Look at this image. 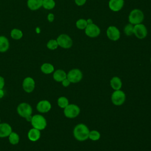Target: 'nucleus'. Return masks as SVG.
Instances as JSON below:
<instances>
[{
    "label": "nucleus",
    "mask_w": 151,
    "mask_h": 151,
    "mask_svg": "<svg viewBox=\"0 0 151 151\" xmlns=\"http://www.w3.org/2000/svg\"><path fill=\"white\" fill-rule=\"evenodd\" d=\"M90 130L84 124L80 123L76 126L73 130V135L78 141H84L88 138Z\"/></svg>",
    "instance_id": "obj_1"
},
{
    "label": "nucleus",
    "mask_w": 151,
    "mask_h": 151,
    "mask_svg": "<svg viewBox=\"0 0 151 151\" xmlns=\"http://www.w3.org/2000/svg\"><path fill=\"white\" fill-rule=\"evenodd\" d=\"M17 111L21 117L25 118L28 122L31 121L32 116V108L29 104L25 102L19 104L17 108Z\"/></svg>",
    "instance_id": "obj_2"
},
{
    "label": "nucleus",
    "mask_w": 151,
    "mask_h": 151,
    "mask_svg": "<svg viewBox=\"0 0 151 151\" xmlns=\"http://www.w3.org/2000/svg\"><path fill=\"white\" fill-rule=\"evenodd\" d=\"M30 122L32 127L40 130L45 129L47 125L46 119L41 114L33 115Z\"/></svg>",
    "instance_id": "obj_3"
},
{
    "label": "nucleus",
    "mask_w": 151,
    "mask_h": 151,
    "mask_svg": "<svg viewBox=\"0 0 151 151\" xmlns=\"http://www.w3.org/2000/svg\"><path fill=\"white\" fill-rule=\"evenodd\" d=\"M144 19V14L143 12L139 9H133L129 15V21L133 25L141 24Z\"/></svg>",
    "instance_id": "obj_4"
},
{
    "label": "nucleus",
    "mask_w": 151,
    "mask_h": 151,
    "mask_svg": "<svg viewBox=\"0 0 151 151\" xmlns=\"http://www.w3.org/2000/svg\"><path fill=\"white\" fill-rule=\"evenodd\" d=\"M80 109L79 107L74 104H68L64 109V114L65 117L73 119L76 117L80 113Z\"/></svg>",
    "instance_id": "obj_5"
},
{
    "label": "nucleus",
    "mask_w": 151,
    "mask_h": 151,
    "mask_svg": "<svg viewBox=\"0 0 151 151\" xmlns=\"http://www.w3.org/2000/svg\"><path fill=\"white\" fill-rule=\"evenodd\" d=\"M111 100L114 105L120 106L125 101L126 95L124 93L120 90H115L111 94Z\"/></svg>",
    "instance_id": "obj_6"
},
{
    "label": "nucleus",
    "mask_w": 151,
    "mask_h": 151,
    "mask_svg": "<svg viewBox=\"0 0 151 151\" xmlns=\"http://www.w3.org/2000/svg\"><path fill=\"white\" fill-rule=\"evenodd\" d=\"M57 41L58 45L63 48H70L73 45L72 39L67 34L60 35L57 39Z\"/></svg>",
    "instance_id": "obj_7"
},
{
    "label": "nucleus",
    "mask_w": 151,
    "mask_h": 151,
    "mask_svg": "<svg viewBox=\"0 0 151 151\" xmlns=\"http://www.w3.org/2000/svg\"><path fill=\"white\" fill-rule=\"evenodd\" d=\"M67 78L70 83H77L80 81L83 78V74L81 71L77 68L71 70L67 74Z\"/></svg>",
    "instance_id": "obj_8"
},
{
    "label": "nucleus",
    "mask_w": 151,
    "mask_h": 151,
    "mask_svg": "<svg viewBox=\"0 0 151 151\" xmlns=\"http://www.w3.org/2000/svg\"><path fill=\"white\" fill-rule=\"evenodd\" d=\"M85 33L90 38H95L100 34V29L97 25L93 23L88 24L85 28Z\"/></svg>",
    "instance_id": "obj_9"
},
{
    "label": "nucleus",
    "mask_w": 151,
    "mask_h": 151,
    "mask_svg": "<svg viewBox=\"0 0 151 151\" xmlns=\"http://www.w3.org/2000/svg\"><path fill=\"white\" fill-rule=\"evenodd\" d=\"M133 34L139 39H143L147 35V30L145 25L142 24L134 25L133 27Z\"/></svg>",
    "instance_id": "obj_10"
},
{
    "label": "nucleus",
    "mask_w": 151,
    "mask_h": 151,
    "mask_svg": "<svg viewBox=\"0 0 151 151\" xmlns=\"http://www.w3.org/2000/svg\"><path fill=\"white\" fill-rule=\"evenodd\" d=\"M23 90L27 93H30L32 92L35 87V83L33 78L31 77H25L22 84Z\"/></svg>",
    "instance_id": "obj_11"
},
{
    "label": "nucleus",
    "mask_w": 151,
    "mask_h": 151,
    "mask_svg": "<svg viewBox=\"0 0 151 151\" xmlns=\"http://www.w3.org/2000/svg\"><path fill=\"white\" fill-rule=\"evenodd\" d=\"M106 34L109 39L112 41H117L120 37V32L119 29L114 26H110L106 31Z\"/></svg>",
    "instance_id": "obj_12"
},
{
    "label": "nucleus",
    "mask_w": 151,
    "mask_h": 151,
    "mask_svg": "<svg viewBox=\"0 0 151 151\" xmlns=\"http://www.w3.org/2000/svg\"><path fill=\"white\" fill-rule=\"evenodd\" d=\"M36 109L38 112L41 113H45L51 110V104L48 100H42L37 103Z\"/></svg>",
    "instance_id": "obj_13"
},
{
    "label": "nucleus",
    "mask_w": 151,
    "mask_h": 151,
    "mask_svg": "<svg viewBox=\"0 0 151 151\" xmlns=\"http://www.w3.org/2000/svg\"><path fill=\"white\" fill-rule=\"evenodd\" d=\"M12 132V127L7 123H0V137H6Z\"/></svg>",
    "instance_id": "obj_14"
},
{
    "label": "nucleus",
    "mask_w": 151,
    "mask_h": 151,
    "mask_svg": "<svg viewBox=\"0 0 151 151\" xmlns=\"http://www.w3.org/2000/svg\"><path fill=\"white\" fill-rule=\"evenodd\" d=\"M124 5V0H110L109 2V8L114 11H119Z\"/></svg>",
    "instance_id": "obj_15"
},
{
    "label": "nucleus",
    "mask_w": 151,
    "mask_h": 151,
    "mask_svg": "<svg viewBox=\"0 0 151 151\" xmlns=\"http://www.w3.org/2000/svg\"><path fill=\"white\" fill-rule=\"evenodd\" d=\"M27 136L30 141L33 142H37L41 137V130L32 127L28 131Z\"/></svg>",
    "instance_id": "obj_16"
},
{
    "label": "nucleus",
    "mask_w": 151,
    "mask_h": 151,
    "mask_svg": "<svg viewBox=\"0 0 151 151\" xmlns=\"http://www.w3.org/2000/svg\"><path fill=\"white\" fill-rule=\"evenodd\" d=\"M43 0H28L27 6L32 11L37 10L42 6Z\"/></svg>",
    "instance_id": "obj_17"
},
{
    "label": "nucleus",
    "mask_w": 151,
    "mask_h": 151,
    "mask_svg": "<svg viewBox=\"0 0 151 151\" xmlns=\"http://www.w3.org/2000/svg\"><path fill=\"white\" fill-rule=\"evenodd\" d=\"M66 78L67 74L63 70H57L53 73V78L57 82H61L64 79Z\"/></svg>",
    "instance_id": "obj_18"
},
{
    "label": "nucleus",
    "mask_w": 151,
    "mask_h": 151,
    "mask_svg": "<svg viewBox=\"0 0 151 151\" xmlns=\"http://www.w3.org/2000/svg\"><path fill=\"white\" fill-rule=\"evenodd\" d=\"M9 47V42L8 38L4 36H0V52H6Z\"/></svg>",
    "instance_id": "obj_19"
},
{
    "label": "nucleus",
    "mask_w": 151,
    "mask_h": 151,
    "mask_svg": "<svg viewBox=\"0 0 151 151\" xmlns=\"http://www.w3.org/2000/svg\"><path fill=\"white\" fill-rule=\"evenodd\" d=\"M110 86L114 90H120L122 86L120 78L118 77H113L110 80Z\"/></svg>",
    "instance_id": "obj_20"
},
{
    "label": "nucleus",
    "mask_w": 151,
    "mask_h": 151,
    "mask_svg": "<svg viewBox=\"0 0 151 151\" xmlns=\"http://www.w3.org/2000/svg\"><path fill=\"white\" fill-rule=\"evenodd\" d=\"M40 69H41V71L45 74H50L53 73L54 71V66L51 64L48 63L42 64V65L41 66Z\"/></svg>",
    "instance_id": "obj_21"
},
{
    "label": "nucleus",
    "mask_w": 151,
    "mask_h": 151,
    "mask_svg": "<svg viewBox=\"0 0 151 151\" xmlns=\"http://www.w3.org/2000/svg\"><path fill=\"white\" fill-rule=\"evenodd\" d=\"M8 140L11 145H17L19 142V136L17 133L12 132L8 136Z\"/></svg>",
    "instance_id": "obj_22"
},
{
    "label": "nucleus",
    "mask_w": 151,
    "mask_h": 151,
    "mask_svg": "<svg viewBox=\"0 0 151 151\" xmlns=\"http://www.w3.org/2000/svg\"><path fill=\"white\" fill-rule=\"evenodd\" d=\"M23 35L22 32L18 29L14 28L11 32V36L14 40H19Z\"/></svg>",
    "instance_id": "obj_23"
},
{
    "label": "nucleus",
    "mask_w": 151,
    "mask_h": 151,
    "mask_svg": "<svg viewBox=\"0 0 151 151\" xmlns=\"http://www.w3.org/2000/svg\"><path fill=\"white\" fill-rule=\"evenodd\" d=\"M57 104L60 108L64 109L66 106H67L69 104L68 100L65 97H64V96L60 97L57 100Z\"/></svg>",
    "instance_id": "obj_24"
},
{
    "label": "nucleus",
    "mask_w": 151,
    "mask_h": 151,
    "mask_svg": "<svg viewBox=\"0 0 151 151\" xmlns=\"http://www.w3.org/2000/svg\"><path fill=\"white\" fill-rule=\"evenodd\" d=\"M55 3L54 0H43L42 6L46 9H51L54 8Z\"/></svg>",
    "instance_id": "obj_25"
},
{
    "label": "nucleus",
    "mask_w": 151,
    "mask_h": 151,
    "mask_svg": "<svg viewBox=\"0 0 151 151\" xmlns=\"http://www.w3.org/2000/svg\"><path fill=\"white\" fill-rule=\"evenodd\" d=\"M88 23L87 20L84 19H79L76 23V27L79 29H84L87 27Z\"/></svg>",
    "instance_id": "obj_26"
},
{
    "label": "nucleus",
    "mask_w": 151,
    "mask_h": 151,
    "mask_svg": "<svg viewBox=\"0 0 151 151\" xmlns=\"http://www.w3.org/2000/svg\"><path fill=\"white\" fill-rule=\"evenodd\" d=\"M100 137V133L97 130H92L89 132L88 138H90L91 140L96 141L98 140Z\"/></svg>",
    "instance_id": "obj_27"
},
{
    "label": "nucleus",
    "mask_w": 151,
    "mask_h": 151,
    "mask_svg": "<svg viewBox=\"0 0 151 151\" xmlns=\"http://www.w3.org/2000/svg\"><path fill=\"white\" fill-rule=\"evenodd\" d=\"M58 45L57 40H50L47 44V47L48 49L51 50H54L57 48Z\"/></svg>",
    "instance_id": "obj_28"
},
{
    "label": "nucleus",
    "mask_w": 151,
    "mask_h": 151,
    "mask_svg": "<svg viewBox=\"0 0 151 151\" xmlns=\"http://www.w3.org/2000/svg\"><path fill=\"white\" fill-rule=\"evenodd\" d=\"M133 26L132 24H128L126 25L124 28V32L125 34L127 36L132 35L133 34Z\"/></svg>",
    "instance_id": "obj_29"
},
{
    "label": "nucleus",
    "mask_w": 151,
    "mask_h": 151,
    "mask_svg": "<svg viewBox=\"0 0 151 151\" xmlns=\"http://www.w3.org/2000/svg\"><path fill=\"white\" fill-rule=\"evenodd\" d=\"M61 83H62V85H63L64 87H68V86L70 84V81L68 80L67 78L64 79V80L61 81Z\"/></svg>",
    "instance_id": "obj_30"
},
{
    "label": "nucleus",
    "mask_w": 151,
    "mask_h": 151,
    "mask_svg": "<svg viewBox=\"0 0 151 151\" xmlns=\"http://www.w3.org/2000/svg\"><path fill=\"white\" fill-rule=\"evenodd\" d=\"M75 3L78 6H82L86 2V0H74Z\"/></svg>",
    "instance_id": "obj_31"
},
{
    "label": "nucleus",
    "mask_w": 151,
    "mask_h": 151,
    "mask_svg": "<svg viewBox=\"0 0 151 151\" xmlns=\"http://www.w3.org/2000/svg\"><path fill=\"white\" fill-rule=\"evenodd\" d=\"M5 86V79L3 77L0 76V89H3Z\"/></svg>",
    "instance_id": "obj_32"
},
{
    "label": "nucleus",
    "mask_w": 151,
    "mask_h": 151,
    "mask_svg": "<svg viewBox=\"0 0 151 151\" xmlns=\"http://www.w3.org/2000/svg\"><path fill=\"white\" fill-rule=\"evenodd\" d=\"M47 18H48V20L49 22H52L54 21V15L53 14H49L48 15V17H47Z\"/></svg>",
    "instance_id": "obj_33"
},
{
    "label": "nucleus",
    "mask_w": 151,
    "mask_h": 151,
    "mask_svg": "<svg viewBox=\"0 0 151 151\" xmlns=\"http://www.w3.org/2000/svg\"><path fill=\"white\" fill-rule=\"evenodd\" d=\"M4 94H5V93H4V90L0 89V99L3 98V97L4 96Z\"/></svg>",
    "instance_id": "obj_34"
},
{
    "label": "nucleus",
    "mask_w": 151,
    "mask_h": 151,
    "mask_svg": "<svg viewBox=\"0 0 151 151\" xmlns=\"http://www.w3.org/2000/svg\"><path fill=\"white\" fill-rule=\"evenodd\" d=\"M87 23H88V24H91V23H93V21H92V20H91V19H87Z\"/></svg>",
    "instance_id": "obj_35"
},
{
    "label": "nucleus",
    "mask_w": 151,
    "mask_h": 151,
    "mask_svg": "<svg viewBox=\"0 0 151 151\" xmlns=\"http://www.w3.org/2000/svg\"><path fill=\"white\" fill-rule=\"evenodd\" d=\"M0 123H1V119H0Z\"/></svg>",
    "instance_id": "obj_36"
},
{
    "label": "nucleus",
    "mask_w": 151,
    "mask_h": 151,
    "mask_svg": "<svg viewBox=\"0 0 151 151\" xmlns=\"http://www.w3.org/2000/svg\"><path fill=\"white\" fill-rule=\"evenodd\" d=\"M150 62H151V58H150Z\"/></svg>",
    "instance_id": "obj_37"
}]
</instances>
